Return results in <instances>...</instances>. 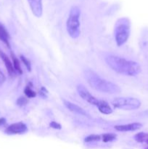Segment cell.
Wrapping results in <instances>:
<instances>
[{"label": "cell", "mask_w": 148, "mask_h": 149, "mask_svg": "<svg viewBox=\"0 0 148 149\" xmlns=\"http://www.w3.org/2000/svg\"><path fill=\"white\" fill-rule=\"evenodd\" d=\"M105 62L113 71L128 77H135L142 71L141 65L137 62L129 61L121 57L109 55L105 58Z\"/></svg>", "instance_id": "obj_1"}, {"label": "cell", "mask_w": 148, "mask_h": 149, "mask_svg": "<svg viewBox=\"0 0 148 149\" xmlns=\"http://www.w3.org/2000/svg\"><path fill=\"white\" fill-rule=\"evenodd\" d=\"M84 75L88 84L97 91L102 93H107V94H116L120 93L121 91L118 85L104 79H102L97 73L92 70H85Z\"/></svg>", "instance_id": "obj_2"}, {"label": "cell", "mask_w": 148, "mask_h": 149, "mask_svg": "<svg viewBox=\"0 0 148 149\" xmlns=\"http://www.w3.org/2000/svg\"><path fill=\"white\" fill-rule=\"evenodd\" d=\"M131 33V22L127 17H122L117 20L115 26L114 36L118 47L123 46L129 39Z\"/></svg>", "instance_id": "obj_3"}, {"label": "cell", "mask_w": 148, "mask_h": 149, "mask_svg": "<svg viewBox=\"0 0 148 149\" xmlns=\"http://www.w3.org/2000/svg\"><path fill=\"white\" fill-rule=\"evenodd\" d=\"M81 10L77 6L71 9L66 22L67 31L72 39H77L81 34V23H80Z\"/></svg>", "instance_id": "obj_4"}, {"label": "cell", "mask_w": 148, "mask_h": 149, "mask_svg": "<svg viewBox=\"0 0 148 149\" xmlns=\"http://www.w3.org/2000/svg\"><path fill=\"white\" fill-rule=\"evenodd\" d=\"M112 104L115 109L124 111H133L140 108L142 102L136 97H118L112 101Z\"/></svg>", "instance_id": "obj_5"}, {"label": "cell", "mask_w": 148, "mask_h": 149, "mask_svg": "<svg viewBox=\"0 0 148 149\" xmlns=\"http://www.w3.org/2000/svg\"><path fill=\"white\" fill-rule=\"evenodd\" d=\"M76 90L79 96L83 100L86 101L89 104L93 105V106H97L98 105L100 100L97 98H96L93 95H91V93L83 84H78L77 86Z\"/></svg>", "instance_id": "obj_6"}, {"label": "cell", "mask_w": 148, "mask_h": 149, "mask_svg": "<svg viewBox=\"0 0 148 149\" xmlns=\"http://www.w3.org/2000/svg\"><path fill=\"white\" fill-rule=\"evenodd\" d=\"M28 131V127L23 122H20L10 125L5 130V133L8 135H21Z\"/></svg>", "instance_id": "obj_7"}, {"label": "cell", "mask_w": 148, "mask_h": 149, "mask_svg": "<svg viewBox=\"0 0 148 149\" xmlns=\"http://www.w3.org/2000/svg\"><path fill=\"white\" fill-rule=\"evenodd\" d=\"M64 105H65V107L71 111L72 113H76V114L80 115V116H84L86 117L90 118L89 114L84 110V109H82L81 107H80L78 105L75 104V103H73L71 102L68 101V100H64Z\"/></svg>", "instance_id": "obj_8"}, {"label": "cell", "mask_w": 148, "mask_h": 149, "mask_svg": "<svg viewBox=\"0 0 148 149\" xmlns=\"http://www.w3.org/2000/svg\"><path fill=\"white\" fill-rule=\"evenodd\" d=\"M142 127V124L139 122H133V123L127 124V125H115L114 127L115 130L118 132H133L141 129Z\"/></svg>", "instance_id": "obj_9"}, {"label": "cell", "mask_w": 148, "mask_h": 149, "mask_svg": "<svg viewBox=\"0 0 148 149\" xmlns=\"http://www.w3.org/2000/svg\"><path fill=\"white\" fill-rule=\"evenodd\" d=\"M33 14L36 17H41L43 13L42 0H28Z\"/></svg>", "instance_id": "obj_10"}, {"label": "cell", "mask_w": 148, "mask_h": 149, "mask_svg": "<svg viewBox=\"0 0 148 149\" xmlns=\"http://www.w3.org/2000/svg\"><path fill=\"white\" fill-rule=\"evenodd\" d=\"M0 58H1V59L2 60L3 62H4L6 68H7V72L10 74V76L13 77V76L15 75L16 71L15 70L14 67H13L12 63L11 62V61H10V59L9 58V57L1 50H0Z\"/></svg>", "instance_id": "obj_11"}, {"label": "cell", "mask_w": 148, "mask_h": 149, "mask_svg": "<svg viewBox=\"0 0 148 149\" xmlns=\"http://www.w3.org/2000/svg\"><path fill=\"white\" fill-rule=\"evenodd\" d=\"M97 107L98 108L100 113H103V114L109 115L113 113V109H111L109 103L105 100H100Z\"/></svg>", "instance_id": "obj_12"}, {"label": "cell", "mask_w": 148, "mask_h": 149, "mask_svg": "<svg viewBox=\"0 0 148 149\" xmlns=\"http://www.w3.org/2000/svg\"><path fill=\"white\" fill-rule=\"evenodd\" d=\"M0 40L4 42L8 47H10V34L1 23H0Z\"/></svg>", "instance_id": "obj_13"}, {"label": "cell", "mask_w": 148, "mask_h": 149, "mask_svg": "<svg viewBox=\"0 0 148 149\" xmlns=\"http://www.w3.org/2000/svg\"><path fill=\"white\" fill-rule=\"evenodd\" d=\"M11 57H12V59L13 67H14L16 73H17V74H20H20H23V70H22L20 61H19L18 58H17V57L14 55V53H13V52H12L11 53Z\"/></svg>", "instance_id": "obj_14"}, {"label": "cell", "mask_w": 148, "mask_h": 149, "mask_svg": "<svg viewBox=\"0 0 148 149\" xmlns=\"http://www.w3.org/2000/svg\"><path fill=\"white\" fill-rule=\"evenodd\" d=\"M147 138H148V134L145 133V132H139V133L136 134V135H134L135 141L138 143L146 142Z\"/></svg>", "instance_id": "obj_15"}, {"label": "cell", "mask_w": 148, "mask_h": 149, "mask_svg": "<svg viewBox=\"0 0 148 149\" xmlns=\"http://www.w3.org/2000/svg\"><path fill=\"white\" fill-rule=\"evenodd\" d=\"M117 135L113 133H105L102 135V140L104 143L111 142V141H115L116 139Z\"/></svg>", "instance_id": "obj_16"}, {"label": "cell", "mask_w": 148, "mask_h": 149, "mask_svg": "<svg viewBox=\"0 0 148 149\" xmlns=\"http://www.w3.org/2000/svg\"><path fill=\"white\" fill-rule=\"evenodd\" d=\"M24 93L28 98H33V97H35L36 96V92L33 91L31 89V87H29L28 85L25 87Z\"/></svg>", "instance_id": "obj_17"}, {"label": "cell", "mask_w": 148, "mask_h": 149, "mask_svg": "<svg viewBox=\"0 0 148 149\" xmlns=\"http://www.w3.org/2000/svg\"><path fill=\"white\" fill-rule=\"evenodd\" d=\"M102 139V137L99 135H90L89 136H87L86 138H85L84 141L86 143H91V142H96V141H100Z\"/></svg>", "instance_id": "obj_18"}, {"label": "cell", "mask_w": 148, "mask_h": 149, "mask_svg": "<svg viewBox=\"0 0 148 149\" xmlns=\"http://www.w3.org/2000/svg\"><path fill=\"white\" fill-rule=\"evenodd\" d=\"M20 60H21L22 63L25 65V66L27 68V70H28V71H31V63H30V61L23 55H20Z\"/></svg>", "instance_id": "obj_19"}, {"label": "cell", "mask_w": 148, "mask_h": 149, "mask_svg": "<svg viewBox=\"0 0 148 149\" xmlns=\"http://www.w3.org/2000/svg\"><path fill=\"white\" fill-rule=\"evenodd\" d=\"M28 102V99L26 98V97H20L17 100L16 103H17V106H20V107H23V106H25L26 104H27Z\"/></svg>", "instance_id": "obj_20"}, {"label": "cell", "mask_w": 148, "mask_h": 149, "mask_svg": "<svg viewBox=\"0 0 148 149\" xmlns=\"http://www.w3.org/2000/svg\"><path fill=\"white\" fill-rule=\"evenodd\" d=\"M49 127L55 130H61L62 129V126H61L60 124H59L58 122H55V121H52L49 123Z\"/></svg>", "instance_id": "obj_21"}, {"label": "cell", "mask_w": 148, "mask_h": 149, "mask_svg": "<svg viewBox=\"0 0 148 149\" xmlns=\"http://www.w3.org/2000/svg\"><path fill=\"white\" fill-rule=\"evenodd\" d=\"M47 90H46L44 87H41L40 91H39V95H40L41 97H42L43 98H46V97H47Z\"/></svg>", "instance_id": "obj_22"}, {"label": "cell", "mask_w": 148, "mask_h": 149, "mask_svg": "<svg viewBox=\"0 0 148 149\" xmlns=\"http://www.w3.org/2000/svg\"><path fill=\"white\" fill-rule=\"evenodd\" d=\"M5 80H6L5 76H4V74H3L2 71L0 70V87H1L3 84H4V82L5 81Z\"/></svg>", "instance_id": "obj_23"}, {"label": "cell", "mask_w": 148, "mask_h": 149, "mask_svg": "<svg viewBox=\"0 0 148 149\" xmlns=\"http://www.w3.org/2000/svg\"><path fill=\"white\" fill-rule=\"evenodd\" d=\"M6 123V119L4 118H0V126Z\"/></svg>", "instance_id": "obj_24"}, {"label": "cell", "mask_w": 148, "mask_h": 149, "mask_svg": "<svg viewBox=\"0 0 148 149\" xmlns=\"http://www.w3.org/2000/svg\"><path fill=\"white\" fill-rule=\"evenodd\" d=\"M146 143H147L148 144V138H147V141H146Z\"/></svg>", "instance_id": "obj_25"}, {"label": "cell", "mask_w": 148, "mask_h": 149, "mask_svg": "<svg viewBox=\"0 0 148 149\" xmlns=\"http://www.w3.org/2000/svg\"><path fill=\"white\" fill-rule=\"evenodd\" d=\"M145 149H148V147H147V148H145Z\"/></svg>", "instance_id": "obj_26"}]
</instances>
